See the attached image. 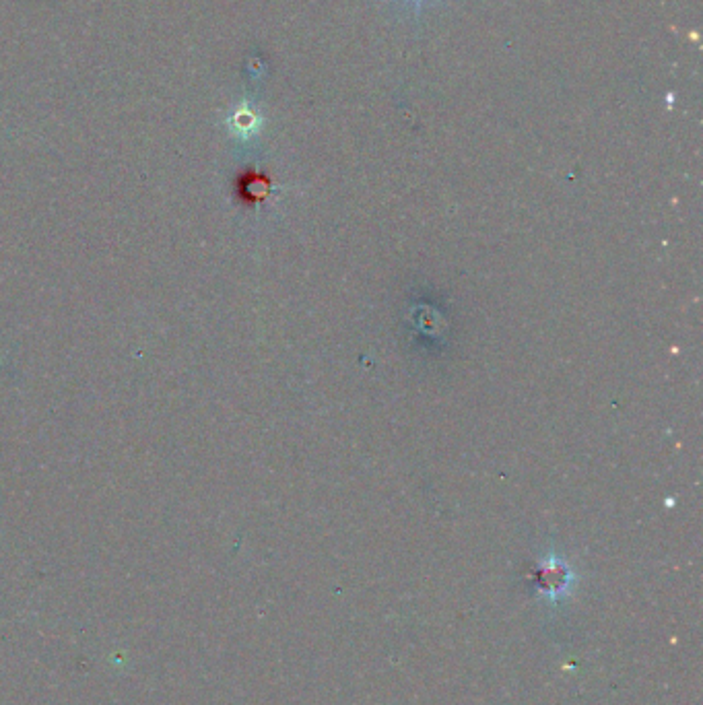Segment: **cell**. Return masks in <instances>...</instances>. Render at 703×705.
Masks as SVG:
<instances>
[{"label": "cell", "mask_w": 703, "mask_h": 705, "mask_svg": "<svg viewBox=\"0 0 703 705\" xmlns=\"http://www.w3.org/2000/svg\"><path fill=\"white\" fill-rule=\"evenodd\" d=\"M417 3H421V0H417Z\"/></svg>", "instance_id": "1"}]
</instances>
